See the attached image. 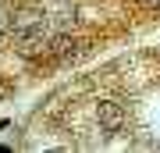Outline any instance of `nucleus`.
Returning <instances> with one entry per match:
<instances>
[{"label":"nucleus","mask_w":160,"mask_h":153,"mask_svg":"<svg viewBox=\"0 0 160 153\" xmlns=\"http://www.w3.org/2000/svg\"><path fill=\"white\" fill-rule=\"evenodd\" d=\"M11 36H14V43H18L22 54H39V50H46L53 43L50 22H46L43 11H22L14 18V25H11Z\"/></svg>","instance_id":"nucleus-1"},{"label":"nucleus","mask_w":160,"mask_h":153,"mask_svg":"<svg viewBox=\"0 0 160 153\" xmlns=\"http://www.w3.org/2000/svg\"><path fill=\"white\" fill-rule=\"evenodd\" d=\"M121 121H125V110H121L118 103H100V125L107 132H118Z\"/></svg>","instance_id":"nucleus-2"},{"label":"nucleus","mask_w":160,"mask_h":153,"mask_svg":"<svg viewBox=\"0 0 160 153\" xmlns=\"http://www.w3.org/2000/svg\"><path fill=\"white\" fill-rule=\"evenodd\" d=\"M149 4H157V7H160V0H149Z\"/></svg>","instance_id":"nucleus-3"}]
</instances>
